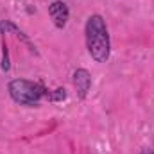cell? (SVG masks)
Listing matches in <instances>:
<instances>
[{
    "label": "cell",
    "instance_id": "obj_2",
    "mask_svg": "<svg viewBox=\"0 0 154 154\" xmlns=\"http://www.w3.org/2000/svg\"><path fill=\"white\" fill-rule=\"evenodd\" d=\"M47 90L32 81L27 79H14L9 82V95L16 104L22 106H38L39 100L47 97Z\"/></svg>",
    "mask_w": 154,
    "mask_h": 154
},
{
    "label": "cell",
    "instance_id": "obj_3",
    "mask_svg": "<svg viewBox=\"0 0 154 154\" xmlns=\"http://www.w3.org/2000/svg\"><path fill=\"white\" fill-rule=\"evenodd\" d=\"M48 14H50L52 22H54V25H56L57 29H63V27L66 25V22H68L70 11H68V5H66L65 2L56 0V2L50 4V7H48Z\"/></svg>",
    "mask_w": 154,
    "mask_h": 154
},
{
    "label": "cell",
    "instance_id": "obj_1",
    "mask_svg": "<svg viewBox=\"0 0 154 154\" xmlns=\"http://www.w3.org/2000/svg\"><path fill=\"white\" fill-rule=\"evenodd\" d=\"M86 47L97 63H106L109 59V34L100 14H91L86 22Z\"/></svg>",
    "mask_w": 154,
    "mask_h": 154
},
{
    "label": "cell",
    "instance_id": "obj_5",
    "mask_svg": "<svg viewBox=\"0 0 154 154\" xmlns=\"http://www.w3.org/2000/svg\"><path fill=\"white\" fill-rule=\"evenodd\" d=\"M47 99L48 100H65L66 99V91H65V88H57L54 91H48L47 93Z\"/></svg>",
    "mask_w": 154,
    "mask_h": 154
},
{
    "label": "cell",
    "instance_id": "obj_4",
    "mask_svg": "<svg viewBox=\"0 0 154 154\" xmlns=\"http://www.w3.org/2000/svg\"><path fill=\"white\" fill-rule=\"evenodd\" d=\"M74 86H75V91H77V97L79 99H84L91 88V75L88 70L84 68H79L74 72Z\"/></svg>",
    "mask_w": 154,
    "mask_h": 154
},
{
    "label": "cell",
    "instance_id": "obj_6",
    "mask_svg": "<svg viewBox=\"0 0 154 154\" xmlns=\"http://www.w3.org/2000/svg\"><path fill=\"white\" fill-rule=\"evenodd\" d=\"M140 154H154V149H152V147H143Z\"/></svg>",
    "mask_w": 154,
    "mask_h": 154
}]
</instances>
